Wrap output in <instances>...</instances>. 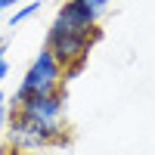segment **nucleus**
Returning <instances> with one entry per match:
<instances>
[{
    "mask_svg": "<svg viewBox=\"0 0 155 155\" xmlns=\"http://www.w3.org/2000/svg\"><path fill=\"white\" fill-rule=\"evenodd\" d=\"M62 84H65V68H62L56 62V56L44 47L41 53L31 59L28 71L22 74L12 99H25V96H37V93H53V90H62Z\"/></svg>",
    "mask_w": 155,
    "mask_h": 155,
    "instance_id": "nucleus-3",
    "label": "nucleus"
},
{
    "mask_svg": "<svg viewBox=\"0 0 155 155\" xmlns=\"http://www.w3.org/2000/svg\"><path fill=\"white\" fill-rule=\"evenodd\" d=\"M41 6H44L41 0H28V3H22V6H19V9L12 12V16H9V28H19L22 22H28V19L34 16V12L41 9Z\"/></svg>",
    "mask_w": 155,
    "mask_h": 155,
    "instance_id": "nucleus-6",
    "label": "nucleus"
},
{
    "mask_svg": "<svg viewBox=\"0 0 155 155\" xmlns=\"http://www.w3.org/2000/svg\"><path fill=\"white\" fill-rule=\"evenodd\" d=\"M3 53H6V37H0V59H3Z\"/></svg>",
    "mask_w": 155,
    "mask_h": 155,
    "instance_id": "nucleus-12",
    "label": "nucleus"
},
{
    "mask_svg": "<svg viewBox=\"0 0 155 155\" xmlns=\"http://www.w3.org/2000/svg\"><path fill=\"white\" fill-rule=\"evenodd\" d=\"M78 3H84L87 9H93V12H99V16H102V12H106L115 0H78Z\"/></svg>",
    "mask_w": 155,
    "mask_h": 155,
    "instance_id": "nucleus-7",
    "label": "nucleus"
},
{
    "mask_svg": "<svg viewBox=\"0 0 155 155\" xmlns=\"http://www.w3.org/2000/svg\"><path fill=\"white\" fill-rule=\"evenodd\" d=\"M19 3H28V0H0V16H3L6 9H12V6H19Z\"/></svg>",
    "mask_w": 155,
    "mask_h": 155,
    "instance_id": "nucleus-9",
    "label": "nucleus"
},
{
    "mask_svg": "<svg viewBox=\"0 0 155 155\" xmlns=\"http://www.w3.org/2000/svg\"><path fill=\"white\" fill-rule=\"evenodd\" d=\"M16 102L19 118L34 121V124H59L65 121V87L53 90V93H37V96H25V99H12Z\"/></svg>",
    "mask_w": 155,
    "mask_h": 155,
    "instance_id": "nucleus-4",
    "label": "nucleus"
},
{
    "mask_svg": "<svg viewBox=\"0 0 155 155\" xmlns=\"http://www.w3.org/2000/svg\"><path fill=\"white\" fill-rule=\"evenodd\" d=\"M6 74H9V62H6V56H3V59H0V84L6 81Z\"/></svg>",
    "mask_w": 155,
    "mask_h": 155,
    "instance_id": "nucleus-10",
    "label": "nucleus"
},
{
    "mask_svg": "<svg viewBox=\"0 0 155 155\" xmlns=\"http://www.w3.org/2000/svg\"><path fill=\"white\" fill-rule=\"evenodd\" d=\"M99 28L96 31H68V28H62V25H50V31H47V50L56 56V62L62 68H65V81L71 74H78L84 65H87V56H90V47H93L99 41Z\"/></svg>",
    "mask_w": 155,
    "mask_h": 155,
    "instance_id": "nucleus-2",
    "label": "nucleus"
},
{
    "mask_svg": "<svg viewBox=\"0 0 155 155\" xmlns=\"http://www.w3.org/2000/svg\"><path fill=\"white\" fill-rule=\"evenodd\" d=\"M0 155H22V152H16V149H9V146H3V149H0Z\"/></svg>",
    "mask_w": 155,
    "mask_h": 155,
    "instance_id": "nucleus-11",
    "label": "nucleus"
},
{
    "mask_svg": "<svg viewBox=\"0 0 155 155\" xmlns=\"http://www.w3.org/2000/svg\"><path fill=\"white\" fill-rule=\"evenodd\" d=\"M6 121H9V109H6V102H0V140H3V130H6Z\"/></svg>",
    "mask_w": 155,
    "mask_h": 155,
    "instance_id": "nucleus-8",
    "label": "nucleus"
},
{
    "mask_svg": "<svg viewBox=\"0 0 155 155\" xmlns=\"http://www.w3.org/2000/svg\"><path fill=\"white\" fill-rule=\"evenodd\" d=\"M3 140H6L9 149H16L22 155H34L41 149L65 146L68 143V124L65 121H59V124H34V121L19 118V115H9Z\"/></svg>",
    "mask_w": 155,
    "mask_h": 155,
    "instance_id": "nucleus-1",
    "label": "nucleus"
},
{
    "mask_svg": "<svg viewBox=\"0 0 155 155\" xmlns=\"http://www.w3.org/2000/svg\"><path fill=\"white\" fill-rule=\"evenodd\" d=\"M56 25H62V28H68V31H96L99 28V12L93 9H87L84 3H78V0H65V3L59 6L56 12Z\"/></svg>",
    "mask_w": 155,
    "mask_h": 155,
    "instance_id": "nucleus-5",
    "label": "nucleus"
}]
</instances>
